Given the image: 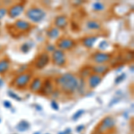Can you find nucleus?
<instances>
[{"instance_id":"nucleus-21","label":"nucleus","mask_w":134,"mask_h":134,"mask_svg":"<svg viewBox=\"0 0 134 134\" xmlns=\"http://www.w3.org/2000/svg\"><path fill=\"white\" fill-rule=\"evenodd\" d=\"M30 128V124L27 121H21L18 124L16 125V129L19 131H25Z\"/></svg>"},{"instance_id":"nucleus-15","label":"nucleus","mask_w":134,"mask_h":134,"mask_svg":"<svg viewBox=\"0 0 134 134\" xmlns=\"http://www.w3.org/2000/svg\"><path fill=\"white\" fill-rule=\"evenodd\" d=\"M99 36L98 35H88V36H84L80 40V42L82 45L84 47L88 49H91L94 47L95 43L97 42V40H98Z\"/></svg>"},{"instance_id":"nucleus-13","label":"nucleus","mask_w":134,"mask_h":134,"mask_svg":"<svg viewBox=\"0 0 134 134\" xmlns=\"http://www.w3.org/2000/svg\"><path fill=\"white\" fill-rule=\"evenodd\" d=\"M90 66L92 73L100 75L102 77H104V75H105L111 70V66L108 64H92Z\"/></svg>"},{"instance_id":"nucleus-5","label":"nucleus","mask_w":134,"mask_h":134,"mask_svg":"<svg viewBox=\"0 0 134 134\" xmlns=\"http://www.w3.org/2000/svg\"><path fill=\"white\" fill-rule=\"evenodd\" d=\"M116 127V121L112 115L105 116L94 129L95 134H109Z\"/></svg>"},{"instance_id":"nucleus-8","label":"nucleus","mask_w":134,"mask_h":134,"mask_svg":"<svg viewBox=\"0 0 134 134\" xmlns=\"http://www.w3.org/2000/svg\"><path fill=\"white\" fill-rule=\"evenodd\" d=\"M26 4V1H20L9 5L7 7V16L11 20H16L23 13H24Z\"/></svg>"},{"instance_id":"nucleus-7","label":"nucleus","mask_w":134,"mask_h":134,"mask_svg":"<svg viewBox=\"0 0 134 134\" xmlns=\"http://www.w3.org/2000/svg\"><path fill=\"white\" fill-rule=\"evenodd\" d=\"M90 60L94 64H107L113 60V53L98 50L90 55Z\"/></svg>"},{"instance_id":"nucleus-14","label":"nucleus","mask_w":134,"mask_h":134,"mask_svg":"<svg viewBox=\"0 0 134 134\" xmlns=\"http://www.w3.org/2000/svg\"><path fill=\"white\" fill-rule=\"evenodd\" d=\"M42 82H43V79L40 76L37 77H33L30 83L29 87H28V90L31 92L34 93V94H37V93H40V90H41V86H42Z\"/></svg>"},{"instance_id":"nucleus-9","label":"nucleus","mask_w":134,"mask_h":134,"mask_svg":"<svg viewBox=\"0 0 134 134\" xmlns=\"http://www.w3.org/2000/svg\"><path fill=\"white\" fill-rule=\"evenodd\" d=\"M49 63H50V55L47 51H43L34 58L32 62V67L35 70L40 71L46 68L49 64Z\"/></svg>"},{"instance_id":"nucleus-31","label":"nucleus","mask_w":134,"mask_h":134,"mask_svg":"<svg viewBox=\"0 0 134 134\" xmlns=\"http://www.w3.org/2000/svg\"><path fill=\"white\" fill-rule=\"evenodd\" d=\"M2 5H3V3H2V2H0V6H1Z\"/></svg>"},{"instance_id":"nucleus-23","label":"nucleus","mask_w":134,"mask_h":134,"mask_svg":"<svg viewBox=\"0 0 134 134\" xmlns=\"http://www.w3.org/2000/svg\"><path fill=\"white\" fill-rule=\"evenodd\" d=\"M31 47H32V45H30V43L25 42V43H23V44L21 46L20 49H21V51L23 52V53L27 54L28 52L30 51V49L31 48Z\"/></svg>"},{"instance_id":"nucleus-29","label":"nucleus","mask_w":134,"mask_h":134,"mask_svg":"<svg viewBox=\"0 0 134 134\" xmlns=\"http://www.w3.org/2000/svg\"><path fill=\"white\" fill-rule=\"evenodd\" d=\"M83 129H84V125H80V126H78L76 128V131L78 132H80V131H83Z\"/></svg>"},{"instance_id":"nucleus-24","label":"nucleus","mask_w":134,"mask_h":134,"mask_svg":"<svg viewBox=\"0 0 134 134\" xmlns=\"http://www.w3.org/2000/svg\"><path fill=\"white\" fill-rule=\"evenodd\" d=\"M83 113H84V110H82V109H81V110H79V111H77L76 113L73 114L72 119L73 121H77L78 119H79L81 115H82Z\"/></svg>"},{"instance_id":"nucleus-10","label":"nucleus","mask_w":134,"mask_h":134,"mask_svg":"<svg viewBox=\"0 0 134 134\" xmlns=\"http://www.w3.org/2000/svg\"><path fill=\"white\" fill-rule=\"evenodd\" d=\"M50 62H52V64L55 66L60 67V68L65 67L67 64V57L65 52L57 48L55 51L52 52L50 55Z\"/></svg>"},{"instance_id":"nucleus-6","label":"nucleus","mask_w":134,"mask_h":134,"mask_svg":"<svg viewBox=\"0 0 134 134\" xmlns=\"http://www.w3.org/2000/svg\"><path fill=\"white\" fill-rule=\"evenodd\" d=\"M55 46L57 49L63 51H71L78 46V41L68 36H60L55 40Z\"/></svg>"},{"instance_id":"nucleus-28","label":"nucleus","mask_w":134,"mask_h":134,"mask_svg":"<svg viewBox=\"0 0 134 134\" xmlns=\"http://www.w3.org/2000/svg\"><path fill=\"white\" fill-rule=\"evenodd\" d=\"M4 105H5L6 108H10V107H12L11 103L9 102V101H7V100H5V101H4Z\"/></svg>"},{"instance_id":"nucleus-18","label":"nucleus","mask_w":134,"mask_h":134,"mask_svg":"<svg viewBox=\"0 0 134 134\" xmlns=\"http://www.w3.org/2000/svg\"><path fill=\"white\" fill-rule=\"evenodd\" d=\"M11 67V60L8 57H5L0 59V75L4 76L8 72Z\"/></svg>"},{"instance_id":"nucleus-3","label":"nucleus","mask_w":134,"mask_h":134,"mask_svg":"<svg viewBox=\"0 0 134 134\" xmlns=\"http://www.w3.org/2000/svg\"><path fill=\"white\" fill-rule=\"evenodd\" d=\"M34 72L32 70H25L15 75L10 82V86L16 90H26L31 83Z\"/></svg>"},{"instance_id":"nucleus-30","label":"nucleus","mask_w":134,"mask_h":134,"mask_svg":"<svg viewBox=\"0 0 134 134\" xmlns=\"http://www.w3.org/2000/svg\"><path fill=\"white\" fill-rule=\"evenodd\" d=\"M1 35H2V31H1V30H0V37H1Z\"/></svg>"},{"instance_id":"nucleus-25","label":"nucleus","mask_w":134,"mask_h":134,"mask_svg":"<svg viewBox=\"0 0 134 134\" xmlns=\"http://www.w3.org/2000/svg\"><path fill=\"white\" fill-rule=\"evenodd\" d=\"M51 107L54 110H55V111H57V110L59 109V105H58V104H57V102L55 100H52L51 101Z\"/></svg>"},{"instance_id":"nucleus-26","label":"nucleus","mask_w":134,"mask_h":134,"mask_svg":"<svg viewBox=\"0 0 134 134\" xmlns=\"http://www.w3.org/2000/svg\"><path fill=\"white\" fill-rule=\"evenodd\" d=\"M8 96H10L11 98H13L14 99H17V100H19V101L21 100V98H20V97H18L17 95H15L14 93H13V92H8Z\"/></svg>"},{"instance_id":"nucleus-16","label":"nucleus","mask_w":134,"mask_h":134,"mask_svg":"<svg viewBox=\"0 0 134 134\" xmlns=\"http://www.w3.org/2000/svg\"><path fill=\"white\" fill-rule=\"evenodd\" d=\"M103 77L100 75L95 74V73H91L87 78V86L90 90H95L98 86L102 82Z\"/></svg>"},{"instance_id":"nucleus-4","label":"nucleus","mask_w":134,"mask_h":134,"mask_svg":"<svg viewBox=\"0 0 134 134\" xmlns=\"http://www.w3.org/2000/svg\"><path fill=\"white\" fill-rule=\"evenodd\" d=\"M24 15L28 19V21H30L32 24H37L41 23L46 18L47 12L40 6L31 5L24 11Z\"/></svg>"},{"instance_id":"nucleus-22","label":"nucleus","mask_w":134,"mask_h":134,"mask_svg":"<svg viewBox=\"0 0 134 134\" xmlns=\"http://www.w3.org/2000/svg\"><path fill=\"white\" fill-rule=\"evenodd\" d=\"M5 15H7V6L2 5L0 6V21L5 18Z\"/></svg>"},{"instance_id":"nucleus-20","label":"nucleus","mask_w":134,"mask_h":134,"mask_svg":"<svg viewBox=\"0 0 134 134\" xmlns=\"http://www.w3.org/2000/svg\"><path fill=\"white\" fill-rule=\"evenodd\" d=\"M105 8H107V6H105V4L104 3V2L97 1L92 4V10L94 11V12H97V13L103 12V11L105 10Z\"/></svg>"},{"instance_id":"nucleus-19","label":"nucleus","mask_w":134,"mask_h":134,"mask_svg":"<svg viewBox=\"0 0 134 134\" xmlns=\"http://www.w3.org/2000/svg\"><path fill=\"white\" fill-rule=\"evenodd\" d=\"M46 36L49 40H57L60 37V31L54 25H52L49 28H47Z\"/></svg>"},{"instance_id":"nucleus-17","label":"nucleus","mask_w":134,"mask_h":134,"mask_svg":"<svg viewBox=\"0 0 134 134\" xmlns=\"http://www.w3.org/2000/svg\"><path fill=\"white\" fill-rule=\"evenodd\" d=\"M85 27L88 31L96 32L102 31V24H101V23L97 20H94V19H90V20L86 21Z\"/></svg>"},{"instance_id":"nucleus-32","label":"nucleus","mask_w":134,"mask_h":134,"mask_svg":"<svg viewBox=\"0 0 134 134\" xmlns=\"http://www.w3.org/2000/svg\"><path fill=\"white\" fill-rule=\"evenodd\" d=\"M34 134H40V132H36V133H34Z\"/></svg>"},{"instance_id":"nucleus-12","label":"nucleus","mask_w":134,"mask_h":134,"mask_svg":"<svg viewBox=\"0 0 134 134\" xmlns=\"http://www.w3.org/2000/svg\"><path fill=\"white\" fill-rule=\"evenodd\" d=\"M53 25L57 28L60 31H65L69 25V18L66 14H58L55 17L53 21Z\"/></svg>"},{"instance_id":"nucleus-2","label":"nucleus","mask_w":134,"mask_h":134,"mask_svg":"<svg viewBox=\"0 0 134 134\" xmlns=\"http://www.w3.org/2000/svg\"><path fill=\"white\" fill-rule=\"evenodd\" d=\"M34 28V24L23 19H16L13 23L5 24V30L7 33L14 40H20L28 36Z\"/></svg>"},{"instance_id":"nucleus-1","label":"nucleus","mask_w":134,"mask_h":134,"mask_svg":"<svg viewBox=\"0 0 134 134\" xmlns=\"http://www.w3.org/2000/svg\"><path fill=\"white\" fill-rule=\"evenodd\" d=\"M55 90L65 96H72L79 87V77L73 72H64L54 79Z\"/></svg>"},{"instance_id":"nucleus-33","label":"nucleus","mask_w":134,"mask_h":134,"mask_svg":"<svg viewBox=\"0 0 134 134\" xmlns=\"http://www.w3.org/2000/svg\"><path fill=\"white\" fill-rule=\"evenodd\" d=\"M1 25H2V23H1V21H0V27H1Z\"/></svg>"},{"instance_id":"nucleus-11","label":"nucleus","mask_w":134,"mask_h":134,"mask_svg":"<svg viewBox=\"0 0 134 134\" xmlns=\"http://www.w3.org/2000/svg\"><path fill=\"white\" fill-rule=\"evenodd\" d=\"M55 90V83H54V79H52L51 77H47L43 79L41 90H40L38 94L47 98V97L52 96Z\"/></svg>"},{"instance_id":"nucleus-27","label":"nucleus","mask_w":134,"mask_h":134,"mask_svg":"<svg viewBox=\"0 0 134 134\" xmlns=\"http://www.w3.org/2000/svg\"><path fill=\"white\" fill-rule=\"evenodd\" d=\"M124 77H125V74H121L120 76H118L115 79V83L118 84V83H120L121 81H122V80L124 79Z\"/></svg>"}]
</instances>
